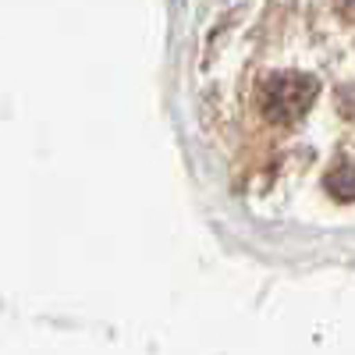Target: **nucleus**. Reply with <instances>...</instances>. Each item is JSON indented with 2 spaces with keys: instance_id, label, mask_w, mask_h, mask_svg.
Returning a JSON list of instances; mask_svg holds the SVG:
<instances>
[{
  "instance_id": "obj_1",
  "label": "nucleus",
  "mask_w": 355,
  "mask_h": 355,
  "mask_svg": "<svg viewBox=\"0 0 355 355\" xmlns=\"http://www.w3.org/2000/svg\"><path fill=\"white\" fill-rule=\"evenodd\" d=\"M316 93H320V85L309 75H288V71L270 75L266 85H263V93H259L263 114L270 117L274 125H291V121H299V117L309 110Z\"/></svg>"
},
{
  "instance_id": "obj_2",
  "label": "nucleus",
  "mask_w": 355,
  "mask_h": 355,
  "mask_svg": "<svg viewBox=\"0 0 355 355\" xmlns=\"http://www.w3.org/2000/svg\"><path fill=\"white\" fill-rule=\"evenodd\" d=\"M327 189H331L334 196H341V199H355V171H348V167L334 171V174L327 178Z\"/></svg>"
},
{
  "instance_id": "obj_3",
  "label": "nucleus",
  "mask_w": 355,
  "mask_h": 355,
  "mask_svg": "<svg viewBox=\"0 0 355 355\" xmlns=\"http://www.w3.org/2000/svg\"><path fill=\"white\" fill-rule=\"evenodd\" d=\"M341 4V11H348V15H355V0H338Z\"/></svg>"
}]
</instances>
